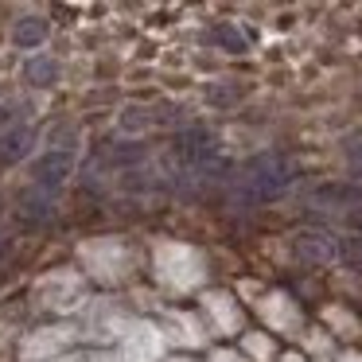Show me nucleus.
Wrapping results in <instances>:
<instances>
[{"instance_id":"nucleus-5","label":"nucleus","mask_w":362,"mask_h":362,"mask_svg":"<svg viewBox=\"0 0 362 362\" xmlns=\"http://www.w3.org/2000/svg\"><path fill=\"white\" fill-rule=\"evenodd\" d=\"M43 40H47V20L43 16L16 20V28H12V43H16V47H40Z\"/></svg>"},{"instance_id":"nucleus-1","label":"nucleus","mask_w":362,"mask_h":362,"mask_svg":"<svg viewBox=\"0 0 362 362\" xmlns=\"http://www.w3.org/2000/svg\"><path fill=\"white\" fill-rule=\"evenodd\" d=\"M292 180H296V164L288 156H281V152H265V156L250 160L242 168L234 203H269L284 187H292Z\"/></svg>"},{"instance_id":"nucleus-6","label":"nucleus","mask_w":362,"mask_h":362,"mask_svg":"<svg viewBox=\"0 0 362 362\" xmlns=\"http://www.w3.org/2000/svg\"><path fill=\"white\" fill-rule=\"evenodd\" d=\"M24 78L32 82V86H55V82H59V63H55V59H47V55L28 59Z\"/></svg>"},{"instance_id":"nucleus-8","label":"nucleus","mask_w":362,"mask_h":362,"mask_svg":"<svg viewBox=\"0 0 362 362\" xmlns=\"http://www.w3.org/2000/svg\"><path fill=\"white\" fill-rule=\"evenodd\" d=\"M214 43H222L226 51H245V40L234 32V28H226V24H222V28H214Z\"/></svg>"},{"instance_id":"nucleus-4","label":"nucleus","mask_w":362,"mask_h":362,"mask_svg":"<svg viewBox=\"0 0 362 362\" xmlns=\"http://www.w3.org/2000/svg\"><path fill=\"white\" fill-rule=\"evenodd\" d=\"M296 253L304 261H315V265H320V261L335 257V242H331L327 234H300L296 238Z\"/></svg>"},{"instance_id":"nucleus-9","label":"nucleus","mask_w":362,"mask_h":362,"mask_svg":"<svg viewBox=\"0 0 362 362\" xmlns=\"http://www.w3.org/2000/svg\"><path fill=\"white\" fill-rule=\"evenodd\" d=\"M0 211H4V203H0Z\"/></svg>"},{"instance_id":"nucleus-3","label":"nucleus","mask_w":362,"mask_h":362,"mask_svg":"<svg viewBox=\"0 0 362 362\" xmlns=\"http://www.w3.org/2000/svg\"><path fill=\"white\" fill-rule=\"evenodd\" d=\"M32 144H35V133L28 125L4 133L0 136V164H16V160H24L28 152H32Z\"/></svg>"},{"instance_id":"nucleus-2","label":"nucleus","mask_w":362,"mask_h":362,"mask_svg":"<svg viewBox=\"0 0 362 362\" xmlns=\"http://www.w3.org/2000/svg\"><path fill=\"white\" fill-rule=\"evenodd\" d=\"M71 168H74V156H71V152H59V148H55V152H47V156H40V160H35V168H32L35 191H43V195H55V191L66 183Z\"/></svg>"},{"instance_id":"nucleus-7","label":"nucleus","mask_w":362,"mask_h":362,"mask_svg":"<svg viewBox=\"0 0 362 362\" xmlns=\"http://www.w3.org/2000/svg\"><path fill=\"white\" fill-rule=\"evenodd\" d=\"M47 206H51V195H43V191H32V195H24V218L28 222H40V218H47Z\"/></svg>"}]
</instances>
